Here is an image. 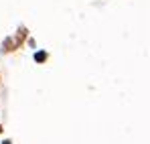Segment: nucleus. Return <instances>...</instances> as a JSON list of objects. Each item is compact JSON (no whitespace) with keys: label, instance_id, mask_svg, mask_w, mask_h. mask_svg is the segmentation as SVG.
<instances>
[{"label":"nucleus","instance_id":"obj_2","mask_svg":"<svg viewBox=\"0 0 150 144\" xmlns=\"http://www.w3.org/2000/svg\"><path fill=\"white\" fill-rule=\"evenodd\" d=\"M2 144H10V142H8V140H6V142H2Z\"/></svg>","mask_w":150,"mask_h":144},{"label":"nucleus","instance_id":"obj_1","mask_svg":"<svg viewBox=\"0 0 150 144\" xmlns=\"http://www.w3.org/2000/svg\"><path fill=\"white\" fill-rule=\"evenodd\" d=\"M45 59H47V53H43V51H39L35 55V61H45Z\"/></svg>","mask_w":150,"mask_h":144}]
</instances>
